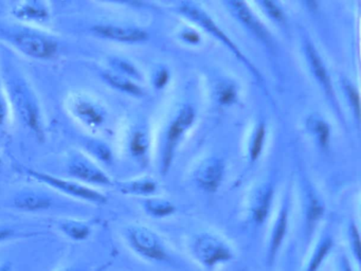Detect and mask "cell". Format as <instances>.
<instances>
[{"mask_svg": "<svg viewBox=\"0 0 361 271\" xmlns=\"http://www.w3.org/2000/svg\"><path fill=\"white\" fill-rule=\"evenodd\" d=\"M0 37L32 59H51L60 50L58 42L54 38L32 30L0 28Z\"/></svg>", "mask_w": 361, "mask_h": 271, "instance_id": "cell-1", "label": "cell"}, {"mask_svg": "<svg viewBox=\"0 0 361 271\" xmlns=\"http://www.w3.org/2000/svg\"><path fill=\"white\" fill-rule=\"evenodd\" d=\"M26 173L41 183L46 184L58 192L68 195L73 198L80 199L92 205H104L107 203V197L104 193L81 182L65 179V178H60L58 176L50 175V174L32 169H26Z\"/></svg>", "mask_w": 361, "mask_h": 271, "instance_id": "cell-2", "label": "cell"}, {"mask_svg": "<svg viewBox=\"0 0 361 271\" xmlns=\"http://www.w3.org/2000/svg\"><path fill=\"white\" fill-rule=\"evenodd\" d=\"M66 104L71 116L90 131H99L106 121V112L103 106L87 93H73Z\"/></svg>", "mask_w": 361, "mask_h": 271, "instance_id": "cell-3", "label": "cell"}, {"mask_svg": "<svg viewBox=\"0 0 361 271\" xmlns=\"http://www.w3.org/2000/svg\"><path fill=\"white\" fill-rule=\"evenodd\" d=\"M12 101L20 114V119L37 138H44L43 120L41 109L32 91L22 82L11 85Z\"/></svg>", "mask_w": 361, "mask_h": 271, "instance_id": "cell-4", "label": "cell"}, {"mask_svg": "<svg viewBox=\"0 0 361 271\" xmlns=\"http://www.w3.org/2000/svg\"><path fill=\"white\" fill-rule=\"evenodd\" d=\"M126 239L133 250L147 260H164L166 253L157 235L145 227H130L126 230Z\"/></svg>", "mask_w": 361, "mask_h": 271, "instance_id": "cell-5", "label": "cell"}, {"mask_svg": "<svg viewBox=\"0 0 361 271\" xmlns=\"http://www.w3.org/2000/svg\"><path fill=\"white\" fill-rule=\"evenodd\" d=\"M69 175L79 180L81 183L90 186H111V177L96 163L84 156H75L69 161Z\"/></svg>", "mask_w": 361, "mask_h": 271, "instance_id": "cell-6", "label": "cell"}, {"mask_svg": "<svg viewBox=\"0 0 361 271\" xmlns=\"http://www.w3.org/2000/svg\"><path fill=\"white\" fill-rule=\"evenodd\" d=\"M195 254L198 260L207 266H213L231 258V252L227 245L211 235H202L196 241Z\"/></svg>", "mask_w": 361, "mask_h": 271, "instance_id": "cell-7", "label": "cell"}, {"mask_svg": "<svg viewBox=\"0 0 361 271\" xmlns=\"http://www.w3.org/2000/svg\"><path fill=\"white\" fill-rule=\"evenodd\" d=\"M97 37L119 42H139L147 40V33L139 28L126 27L113 23H99L92 28Z\"/></svg>", "mask_w": 361, "mask_h": 271, "instance_id": "cell-8", "label": "cell"}, {"mask_svg": "<svg viewBox=\"0 0 361 271\" xmlns=\"http://www.w3.org/2000/svg\"><path fill=\"white\" fill-rule=\"evenodd\" d=\"M195 119V112L191 106H185L179 112L176 120L172 123L168 133V142H166V150L164 152V169H168L172 160L173 152L175 146L178 143L183 133L189 128L190 125L193 123Z\"/></svg>", "mask_w": 361, "mask_h": 271, "instance_id": "cell-9", "label": "cell"}, {"mask_svg": "<svg viewBox=\"0 0 361 271\" xmlns=\"http://www.w3.org/2000/svg\"><path fill=\"white\" fill-rule=\"evenodd\" d=\"M12 15L24 23H46L51 18L48 4L39 0L16 2Z\"/></svg>", "mask_w": 361, "mask_h": 271, "instance_id": "cell-10", "label": "cell"}, {"mask_svg": "<svg viewBox=\"0 0 361 271\" xmlns=\"http://www.w3.org/2000/svg\"><path fill=\"white\" fill-rule=\"evenodd\" d=\"M12 205L20 211L35 213V212L48 211L54 207L51 197L43 193L35 191H24L16 195Z\"/></svg>", "mask_w": 361, "mask_h": 271, "instance_id": "cell-11", "label": "cell"}, {"mask_svg": "<svg viewBox=\"0 0 361 271\" xmlns=\"http://www.w3.org/2000/svg\"><path fill=\"white\" fill-rule=\"evenodd\" d=\"M180 10L183 14L187 15L190 18L193 19L194 21L202 25L204 29L208 30L210 33L219 37V40H223V42L227 44L236 54L243 56L240 51H238V49L236 48L235 44L227 37V35L217 27L216 23H215L214 21L210 18V16H208L202 8H197V6H194V4H185L181 6Z\"/></svg>", "mask_w": 361, "mask_h": 271, "instance_id": "cell-12", "label": "cell"}, {"mask_svg": "<svg viewBox=\"0 0 361 271\" xmlns=\"http://www.w3.org/2000/svg\"><path fill=\"white\" fill-rule=\"evenodd\" d=\"M223 175V162L221 160H217V159H211L200 167L196 178H197L198 183L200 184L202 188L213 192V191L217 190L219 184H221Z\"/></svg>", "mask_w": 361, "mask_h": 271, "instance_id": "cell-13", "label": "cell"}, {"mask_svg": "<svg viewBox=\"0 0 361 271\" xmlns=\"http://www.w3.org/2000/svg\"><path fill=\"white\" fill-rule=\"evenodd\" d=\"M231 4L233 6L234 12L238 15V19L242 23H244L249 29H251V31L255 32L262 40H269V32L257 20V17L249 10L248 6L245 2L234 1L231 2Z\"/></svg>", "mask_w": 361, "mask_h": 271, "instance_id": "cell-14", "label": "cell"}, {"mask_svg": "<svg viewBox=\"0 0 361 271\" xmlns=\"http://www.w3.org/2000/svg\"><path fill=\"white\" fill-rule=\"evenodd\" d=\"M59 228L67 239L73 241H87L92 232L90 222L81 219L63 220Z\"/></svg>", "mask_w": 361, "mask_h": 271, "instance_id": "cell-15", "label": "cell"}, {"mask_svg": "<svg viewBox=\"0 0 361 271\" xmlns=\"http://www.w3.org/2000/svg\"><path fill=\"white\" fill-rule=\"evenodd\" d=\"M102 78L113 88L134 97H140L143 95V89L136 83L133 82L130 78L116 73L114 71H103Z\"/></svg>", "mask_w": 361, "mask_h": 271, "instance_id": "cell-16", "label": "cell"}, {"mask_svg": "<svg viewBox=\"0 0 361 271\" xmlns=\"http://www.w3.org/2000/svg\"><path fill=\"white\" fill-rule=\"evenodd\" d=\"M306 53H307L308 61L312 66V72L316 76L317 80L321 83L327 92L331 91V78H329V72L321 59L320 55L317 52L314 47L312 44H306Z\"/></svg>", "mask_w": 361, "mask_h": 271, "instance_id": "cell-17", "label": "cell"}, {"mask_svg": "<svg viewBox=\"0 0 361 271\" xmlns=\"http://www.w3.org/2000/svg\"><path fill=\"white\" fill-rule=\"evenodd\" d=\"M119 190L126 194H151L156 190V184L151 180H139V181L120 183Z\"/></svg>", "mask_w": 361, "mask_h": 271, "instance_id": "cell-18", "label": "cell"}, {"mask_svg": "<svg viewBox=\"0 0 361 271\" xmlns=\"http://www.w3.org/2000/svg\"><path fill=\"white\" fill-rule=\"evenodd\" d=\"M111 65L114 68L113 71L116 73L121 74V76H126V78H128V76L139 78V72L137 68L126 59L113 57L111 59Z\"/></svg>", "mask_w": 361, "mask_h": 271, "instance_id": "cell-19", "label": "cell"}, {"mask_svg": "<svg viewBox=\"0 0 361 271\" xmlns=\"http://www.w3.org/2000/svg\"><path fill=\"white\" fill-rule=\"evenodd\" d=\"M287 228V213L286 212H282L280 218H279L278 224L276 226V230L274 232V236H272L271 243V255H274L278 251L279 247L282 243L283 239H284L285 233H286Z\"/></svg>", "mask_w": 361, "mask_h": 271, "instance_id": "cell-20", "label": "cell"}, {"mask_svg": "<svg viewBox=\"0 0 361 271\" xmlns=\"http://www.w3.org/2000/svg\"><path fill=\"white\" fill-rule=\"evenodd\" d=\"M147 212L152 215L164 216L174 212V207L171 203H164L161 200H149L145 203Z\"/></svg>", "mask_w": 361, "mask_h": 271, "instance_id": "cell-21", "label": "cell"}, {"mask_svg": "<svg viewBox=\"0 0 361 271\" xmlns=\"http://www.w3.org/2000/svg\"><path fill=\"white\" fill-rule=\"evenodd\" d=\"M270 201H271V192H266L262 195L259 203L255 210V217L257 222H263L269 211Z\"/></svg>", "mask_w": 361, "mask_h": 271, "instance_id": "cell-22", "label": "cell"}, {"mask_svg": "<svg viewBox=\"0 0 361 271\" xmlns=\"http://www.w3.org/2000/svg\"><path fill=\"white\" fill-rule=\"evenodd\" d=\"M264 139H265V126L264 124L259 125L255 131V138H253L252 146L250 148V157L252 161L257 160L261 155L262 148L264 145Z\"/></svg>", "mask_w": 361, "mask_h": 271, "instance_id": "cell-23", "label": "cell"}, {"mask_svg": "<svg viewBox=\"0 0 361 271\" xmlns=\"http://www.w3.org/2000/svg\"><path fill=\"white\" fill-rule=\"evenodd\" d=\"M147 148V136L142 131H136L130 141V150L135 156H142Z\"/></svg>", "mask_w": 361, "mask_h": 271, "instance_id": "cell-24", "label": "cell"}, {"mask_svg": "<svg viewBox=\"0 0 361 271\" xmlns=\"http://www.w3.org/2000/svg\"><path fill=\"white\" fill-rule=\"evenodd\" d=\"M312 127L316 135L318 136L319 142L321 145L326 146L329 141V125L324 121L317 119L312 122Z\"/></svg>", "mask_w": 361, "mask_h": 271, "instance_id": "cell-25", "label": "cell"}, {"mask_svg": "<svg viewBox=\"0 0 361 271\" xmlns=\"http://www.w3.org/2000/svg\"><path fill=\"white\" fill-rule=\"evenodd\" d=\"M92 152H94V154L96 155L99 159L104 161V162H109V161H111V150L103 143H96V142L92 143Z\"/></svg>", "mask_w": 361, "mask_h": 271, "instance_id": "cell-26", "label": "cell"}, {"mask_svg": "<svg viewBox=\"0 0 361 271\" xmlns=\"http://www.w3.org/2000/svg\"><path fill=\"white\" fill-rule=\"evenodd\" d=\"M329 248H331V241H326L322 246H321L320 250H319L318 253L314 256V260H312V265L310 267V271H314L317 269V267L320 265V263L322 262L323 258H324L325 254L329 252Z\"/></svg>", "mask_w": 361, "mask_h": 271, "instance_id": "cell-27", "label": "cell"}, {"mask_svg": "<svg viewBox=\"0 0 361 271\" xmlns=\"http://www.w3.org/2000/svg\"><path fill=\"white\" fill-rule=\"evenodd\" d=\"M16 235H18V232L13 227L8 226V224H0V243L16 239Z\"/></svg>", "mask_w": 361, "mask_h": 271, "instance_id": "cell-28", "label": "cell"}, {"mask_svg": "<svg viewBox=\"0 0 361 271\" xmlns=\"http://www.w3.org/2000/svg\"><path fill=\"white\" fill-rule=\"evenodd\" d=\"M264 6H265L266 10H267L268 14L276 19V20L281 21L284 19V14H283L282 10L276 6L274 2L271 1H264Z\"/></svg>", "mask_w": 361, "mask_h": 271, "instance_id": "cell-29", "label": "cell"}, {"mask_svg": "<svg viewBox=\"0 0 361 271\" xmlns=\"http://www.w3.org/2000/svg\"><path fill=\"white\" fill-rule=\"evenodd\" d=\"M346 92H348V99H350V103H352L353 108H354L355 112H356L357 116H359V95L358 91L356 90L354 86L352 85H346L345 87Z\"/></svg>", "mask_w": 361, "mask_h": 271, "instance_id": "cell-30", "label": "cell"}, {"mask_svg": "<svg viewBox=\"0 0 361 271\" xmlns=\"http://www.w3.org/2000/svg\"><path fill=\"white\" fill-rule=\"evenodd\" d=\"M235 97V91L232 87H225L223 90L219 92V101L223 104L231 103Z\"/></svg>", "mask_w": 361, "mask_h": 271, "instance_id": "cell-31", "label": "cell"}, {"mask_svg": "<svg viewBox=\"0 0 361 271\" xmlns=\"http://www.w3.org/2000/svg\"><path fill=\"white\" fill-rule=\"evenodd\" d=\"M8 116V103L1 93H0V126L4 125Z\"/></svg>", "mask_w": 361, "mask_h": 271, "instance_id": "cell-32", "label": "cell"}, {"mask_svg": "<svg viewBox=\"0 0 361 271\" xmlns=\"http://www.w3.org/2000/svg\"><path fill=\"white\" fill-rule=\"evenodd\" d=\"M322 214V207L319 205L318 201H312V207H310V217L312 219H317Z\"/></svg>", "mask_w": 361, "mask_h": 271, "instance_id": "cell-33", "label": "cell"}, {"mask_svg": "<svg viewBox=\"0 0 361 271\" xmlns=\"http://www.w3.org/2000/svg\"><path fill=\"white\" fill-rule=\"evenodd\" d=\"M56 271H88L84 265L82 264H71L67 266L61 267Z\"/></svg>", "mask_w": 361, "mask_h": 271, "instance_id": "cell-34", "label": "cell"}, {"mask_svg": "<svg viewBox=\"0 0 361 271\" xmlns=\"http://www.w3.org/2000/svg\"><path fill=\"white\" fill-rule=\"evenodd\" d=\"M353 239H355V243H353V246L355 247V252H356V255H360V241H359V233L357 231V229L353 228Z\"/></svg>", "mask_w": 361, "mask_h": 271, "instance_id": "cell-35", "label": "cell"}, {"mask_svg": "<svg viewBox=\"0 0 361 271\" xmlns=\"http://www.w3.org/2000/svg\"><path fill=\"white\" fill-rule=\"evenodd\" d=\"M0 271H13L10 262H0Z\"/></svg>", "mask_w": 361, "mask_h": 271, "instance_id": "cell-36", "label": "cell"}, {"mask_svg": "<svg viewBox=\"0 0 361 271\" xmlns=\"http://www.w3.org/2000/svg\"><path fill=\"white\" fill-rule=\"evenodd\" d=\"M345 271H350V267H348V268H346Z\"/></svg>", "mask_w": 361, "mask_h": 271, "instance_id": "cell-37", "label": "cell"}]
</instances>
